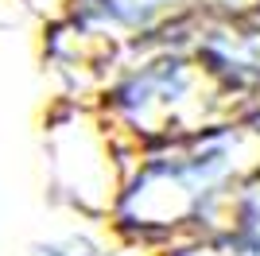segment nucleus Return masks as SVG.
<instances>
[{
	"instance_id": "nucleus-1",
	"label": "nucleus",
	"mask_w": 260,
	"mask_h": 256,
	"mask_svg": "<svg viewBox=\"0 0 260 256\" xmlns=\"http://www.w3.org/2000/svg\"><path fill=\"white\" fill-rule=\"evenodd\" d=\"M260 175V128L225 120L202 132L140 148L120 175L113 229L132 245H167L210 237L229 221L237 194Z\"/></svg>"
},
{
	"instance_id": "nucleus-2",
	"label": "nucleus",
	"mask_w": 260,
	"mask_h": 256,
	"mask_svg": "<svg viewBox=\"0 0 260 256\" xmlns=\"http://www.w3.org/2000/svg\"><path fill=\"white\" fill-rule=\"evenodd\" d=\"M101 117L109 132H124L132 148H155L210 124L237 120V109L206 78L190 47L171 31L132 47L128 62H120L105 82Z\"/></svg>"
},
{
	"instance_id": "nucleus-3",
	"label": "nucleus",
	"mask_w": 260,
	"mask_h": 256,
	"mask_svg": "<svg viewBox=\"0 0 260 256\" xmlns=\"http://www.w3.org/2000/svg\"><path fill=\"white\" fill-rule=\"evenodd\" d=\"M66 23L82 39L144 47L179 31L210 0H62Z\"/></svg>"
},
{
	"instance_id": "nucleus-4",
	"label": "nucleus",
	"mask_w": 260,
	"mask_h": 256,
	"mask_svg": "<svg viewBox=\"0 0 260 256\" xmlns=\"http://www.w3.org/2000/svg\"><path fill=\"white\" fill-rule=\"evenodd\" d=\"M27 256H113V252H109V245L98 233H89V229H66V233L31 241Z\"/></svg>"
}]
</instances>
